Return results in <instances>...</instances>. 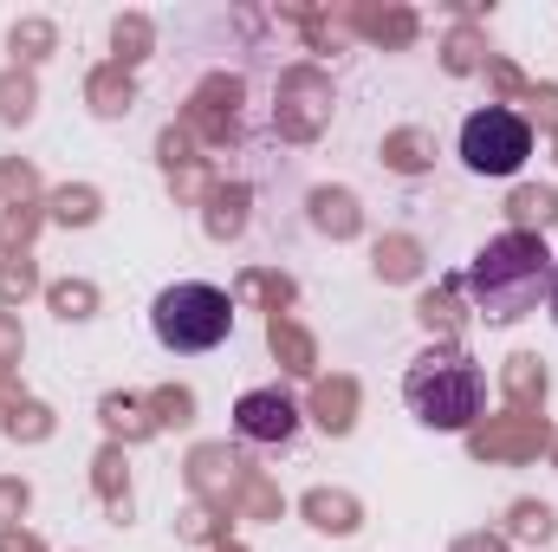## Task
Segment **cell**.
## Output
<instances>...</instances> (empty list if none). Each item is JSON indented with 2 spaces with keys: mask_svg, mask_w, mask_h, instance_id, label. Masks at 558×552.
Returning a JSON list of instances; mask_svg holds the SVG:
<instances>
[{
  "mask_svg": "<svg viewBox=\"0 0 558 552\" xmlns=\"http://www.w3.org/2000/svg\"><path fill=\"white\" fill-rule=\"evenodd\" d=\"M546 305H553V325H558V267H553V292H546Z\"/></svg>",
  "mask_w": 558,
  "mask_h": 552,
  "instance_id": "8992f818",
  "label": "cell"
},
{
  "mask_svg": "<svg viewBox=\"0 0 558 552\" xmlns=\"http://www.w3.org/2000/svg\"><path fill=\"white\" fill-rule=\"evenodd\" d=\"M553 254H546V241L539 235H526V228H507V235H494L481 254H474V267H468V299L494 319V325H513V319H526V312H539L546 305V292H553Z\"/></svg>",
  "mask_w": 558,
  "mask_h": 552,
  "instance_id": "6da1fadb",
  "label": "cell"
},
{
  "mask_svg": "<svg viewBox=\"0 0 558 552\" xmlns=\"http://www.w3.org/2000/svg\"><path fill=\"white\" fill-rule=\"evenodd\" d=\"M403 404L416 410V422L441 429V435H461V429H474V416L487 410V377L454 345H441V351H422L416 364H410Z\"/></svg>",
  "mask_w": 558,
  "mask_h": 552,
  "instance_id": "7a4b0ae2",
  "label": "cell"
},
{
  "mask_svg": "<svg viewBox=\"0 0 558 552\" xmlns=\"http://www.w3.org/2000/svg\"><path fill=\"white\" fill-rule=\"evenodd\" d=\"M292 429H299V410H292L286 391H247V397L234 404V435H241V442L279 448V442H292Z\"/></svg>",
  "mask_w": 558,
  "mask_h": 552,
  "instance_id": "5b68a950",
  "label": "cell"
},
{
  "mask_svg": "<svg viewBox=\"0 0 558 552\" xmlns=\"http://www.w3.org/2000/svg\"><path fill=\"white\" fill-rule=\"evenodd\" d=\"M149 325H156V345H162V351L202 358V351H215V345L234 332V305H228V292L208 286V279H175V286L156 292Z\"/></svg>",
  "mask_w": 558,
  "mask_h": 552,
  "instance_id": "3957f363",
  "label": "cell"
},
{
  "mask_svg": "<svg viewBox=\"0 0 558 552\" xmlns=\"http://www.w3.org/2000/svg\"><path fill=\"white\" fill-rule=\"evenodd\" d=\"M533 156V124L507 105H487L461 124V163L474 176H520Z\"/></svg>",
  "mask_w": 558,
  "mask_h": 552,
  "instance_id": "277c9868",
  "label": "cell"
}]
</instances>
